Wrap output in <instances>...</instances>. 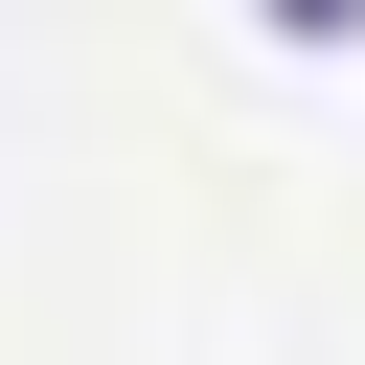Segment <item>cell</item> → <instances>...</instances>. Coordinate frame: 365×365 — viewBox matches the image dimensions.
Here are the masks:
<instances>
[{"label":"cell","mask_w":365,"mask_h":365,"mask_svg":"<svg viewBox=\"0 0 365 365\" xmlns=\"http://www.w3.org/2000/svg\"><path fill=\"white\" fill-rule=\"evenodd\" d=\"M251 23H274V46H365V0H251Z\"/></svg>","instance_id":"obj_1"}]
</instances>
